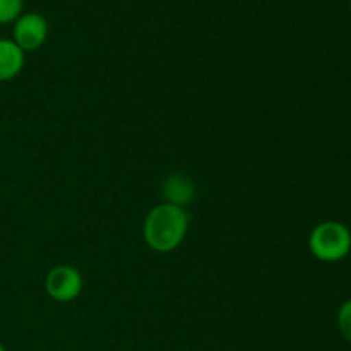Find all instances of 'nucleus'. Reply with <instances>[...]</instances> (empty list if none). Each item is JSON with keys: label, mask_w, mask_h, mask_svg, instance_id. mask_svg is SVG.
I'll list each match as a JSON object with an SVG mask.
<instances>
[{"label": "nucleus", "mask_w": 351, "mask_h": 351, "mask_svg": "<svg viewBox=\"0 0 351 351\" xmlns=\"http://www.w3.org/2000/svg\"><path fill=\"white\" fill-rule=\"evenodd\" d=\"M189 225L191 215L185 211V208L165 202L147 213L143 225L144 242L154 252H173L187 237Z\"/></svg>", "instance_id": "nucleus-1"}, {"label": "nucleus", "mask_w": 351, "mask_h": 351, "mask_svg": "<svg viewBox=\"0 0 351 351\" xmlns=\"http://www.w3.org/2000/svg\"><path fill=\"white\" fill-rule=\"evenodd\" d=\"M308 249L322 263H339L351 252V232L339 221H324L308 237Z\"/></svg>", "instance_id": "nucleus-2"}, {"label": "nucleus", "mask_w": 351, "mask_h": 351, "mask_svg": "<svg viewBox=\"0 0 351 351\" xmlns=\"http://www.w3.org/2000/svg\"><path fill=\"white\" fill-rule=\"evenodd\" d=\"M82 285L84 281H82L79 269L65 266V264L50 269L45 278V290H47L48 297L60 304L75 300L81 295Z\"/></svg>", "instance_id": "nucleus-3"}, {"label": "nucleus", "mask_w": 351, "mask_h": 351, "mask_svg": "<svg viewBox=\"0 0 351 351\" xmlns=\"http://www.w3.org/2000/svg\"><path fill=\"white\" fill-rule=\"evenodd\" d=\"M48 38V23L41 14L24 12L14 21L12 41L26 53L45 45Z\"/></svg>", "instance_id": "nucleus-4"}, {"label": "nucleus", "mask_w": 351, "mask_h": 351, "mask_svg": "<svg viewBox=\"0 0 351 351\" xmlns=\"http://www.w3.org/2000/svg\"><path fill=\"white\" fill-rule=\"evenodd\" d=\"M163 194L167 197L168 204L185 208L189 202L194 201L195 185L191 177L177 171V173H171L167 177L163 184Z\"/></svg>", "instance_id": "nucleus-5"}, {"label": "nucleus", "mask_w": 351, "mask_h": 351, "mask_svg": "<svg viewBox=\"0 0 351 351\" xmlns=\"http://www.w3.org/2000/svg\"><path fill=\"white\" fill-rule=\"evenodd\" d=\"M26 64V53L12 40L0 38V82L12 81Z\"/></svg>", "instance_id": "nucleus-6"}, {"label": "nucleus", "mask_w": 351, "mask_h": 351, "mask_svg": "<svg viewBox=\"0 0 351 351\" xmlns=\"http://www.w3.org/2000/svg\"><path fill=\"white\" fill-rule=\"evenodd\" d=\"M24 0H0V24H10L23 14Z\"/></svg>", "instance_id": "nucleus-7"}, {"label": "nucleus", "mask_w": 351, "mask_h": 351, "mask_svg": "<svg viewBox=\"0 0 351 351\" xmlns=\"http://www.w3.org/2000/svg\"><path fill=\"white\" fill-rule=\"evenodd\" d=\"M338 328L343 338L351 343V298L343 302L338 311Z\"/></svg>", "instance_id": "nucleus-8"}, {"label": "nucleus", "mask_w": 351, "mask_h": 351, "mask_svg": "<svg viewBox=\"0 0 351 351\" xmlns=\"http://www.w3.org/2000/svg\"><path fill=\"white\" fill-rule=\"evenodd\" d=\"M0 351H7V350H5V346H3L2 343H0Z\"/></svg>", "instance_id": "nucleus-9"}]
</instances>
